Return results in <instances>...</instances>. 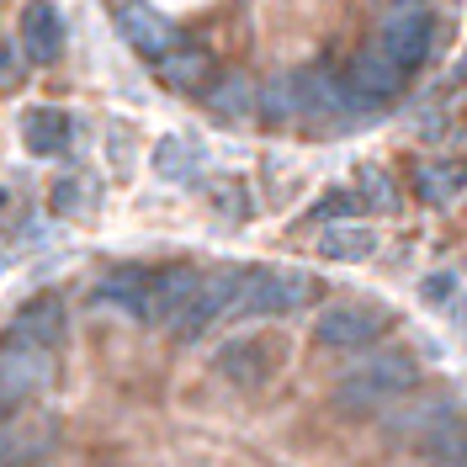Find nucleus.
I'll return each mask as SVG.
<instances>
[{"mask_svg": "<svg viewBox=\"0 0 467 467\" xmlns=\"http://www.w3.org/2000/svg\"><path fill=\"white\" fill-rule=\"evenodd\" d=\"M393 5H420V0H393Z\"/></svg>", "mask_w": 467, "mask_h": 467, "instance_id": "nucleus-28", "label": "nucleus"}, {"mask_svg": "<svg viewBox=\"0 0 467 467\" xmlns=\"http://www.w3.org/2000/svg\"><path fill=\"white\" fill-rule=\"evenodd\" d=\"M420 451L436 457V462H462L467 457V420L451 414L446 404H436L420 425Z\"/></svg>", "mask_w": 467, "mask_h": 467, "instance_id": "nucleus-12", "label": "nucleus"}, {"mask_svg": "<svg viewBox=\"0 0 467 467\" xmlns=\"http://www.w3.org/2000/svg\"><path fill=\"white\" fill-rule=\"evenodd\" d=\"M0 202H5V192H0Z\"/></svg>", "mask_w": 467, "mask_h": 467, "instance_id": "nucleus-29", "label": "nucleus"}, {"mask_svg": "<svg viewBox=\"0 0 467 467\" xmlns=\"http://www.w3.org/2000/svg\"><path fill=\"white\" fill-rule=\"evenodd\" d=\"M388 324H393V314L378 308V303H335V308L319 314L314 340L329 350H361V346H372Z\"/></svg>", "mask_w": 467, "mask_h": 467, "instance_id": "nucleus-3", "label": "nucleus"}, {"mask_svg": "<svg viewBox=\"0 0 467 467\" xmlns=\"http://www.w3.org/2000/svg\"><path fill=\"white\" fill-rule=\"evenodd\" d=\"M378 250V229H367V223H329L319 239V255L324 261H367Z\"/></svg>", "mask_w": 467, "mask_h": 467, "instance_id": "nucleus-17", "label": "nucleus"}, {"mask_svg": "<svg viewBox=\"0 0 467 467\" xmlns=\"http://www.w3.org/2000/svg\"><path fill=\"white\" fill-rule=\"evenodd\" d=\"M261 117L265 122L308 117V107H303V75L297 80H271V86H261Z\"/></svg>", "mask_w": 467, "mask_h": 467, "instance_id": "nucleus-21", "label": "nucleus"}, {"mask_svg": "<svg viewBox=\"0 0 467 467\" xmlns=\"http://www.w3.org/2000/svg\"><path fill=\"white\" fill-rule=\"evenodd\" d=\"M117 32L133 43V54H144V58H165L181 43L171 16H160L149 0H117Z\"/></svg>", "mask_w": 467, "mask_h": 467, "instance_id": "nucleus-9", "label": "nucleus"}, {"mask_svg": "<svg viewBox=\"0 0 467 467\" xmlns=\"http://www.w3.org/2000/svg\"><path fill=\"white\" fill-rule=\"evenodd\" d=\"M22 48H27L32 64H54L58 48H64V22H58L54 0H32L22 11Z\"/></svg>", "mask_w": 467, "mask_h": 467, "instance_id": "nucleus-13", "label": "nucleus"}, {"mask_svg": "<svg viewBox=\"0 0 467 467\" xmlns=\"http://www.w3.org/2000/svg\"><path fill=\"white\" fill-rule=\"evenodd\" d=\"M207 107H213L218 117H229V122H239V117L261 112V90L250 86L244 75H223L218 86L207 90Z\"/></svg>", "mask_w": 467, "mask_h": 467, "instance_id": "nucleus-20", "label": "nucleus"}, {"mask_svg": "<svg viewBox=\"0 0 467 467\" xmlns=\"http://www.w3.org/2000/svg\"><path fill=\"white\" fill-rule=\"evenodd\" d=\"M414 192H420V202H431V207L457 202L467 192V165L462 160H431V165L414 171Z\"/></svg>", "mask_w": 467, "mask_h": 467, "instance_id": "nucleus-14", "label": "nucleus"}, {"mask_svg": "<svg viewBox=\"0 0 467 467\" xmlns=\"http://www.w3.org/2000/svg\"><path fill=\"white\" fill-rule=\"evenodd\" d=\"M149 276H154V271H144V265H117L112 276L96 287V297H101V303H117V308H128V314H139V319H144Z\"/></svg>", "mask_w": 467, "mask_h": 467, "instance_id": "nucleus-19", "label": "nucleus"}, {"mask_svg": "<svg viewBox=\"0 0 467 467\" xmlns=\"http://www.w3.org/2000/svg\"><path fill=\"white\" fill-rule=\"evenodd\" d=\"M378 43L399 58L404 69H414V64H425L431 48H436V22H431L425 5H393V11L382 16V37Z\"/></svg>", "mask_w": 467, "mask_h": 467, "instance_id": "nucleus-5", "label": "nucleus"}, {"mask_svg": "<svg viewBox=\"0 0 467 467\" xmlns=\"http://www.w3.org/2000/svg\"><path fill=\"white\" fill-rule=\"evenodd\" d=\"M276 367H282V340H271V335H239L218 350V372L234 388H261V382H271Z\"/></svg>", "mask_w": 467, "mask_h": 467, "instance_id": "nucleus-7", "label": "nucleus"}, {"mask_svg": "<svg viewBox=\"0 0 467 467\" xmlns=\"http://www.w3.org/2000/svg\"><path fill=\"white\" fill-rule=\"evenodd\" d=\"M207 165V154L197 139H181V133H171V139H160V149H154V171L165 175V181H197V171Z\"/></svg>", "mask_w": 467, "mask_h": 467, "instance_id": "nucleus-18", "label": "nucleus"}, {"mask_svg": "<svg viewBox=\"0 0 467 467\" xmlns=\"http://www.w3.org/2000/svg\"><path fill=\"white\" fill-rule=\"evenodd\" d=\"M22 144H27V154H64V144H69V117L54 112V107L22 112Z\"/></svg>", "mask_w": 467, "mask_h": 467, "instance_id": "nucleus-15", "label": "nucleus"}, {"mask_svg": "<svg viewBox=\"0 0 467 467\" xmlns=\"http://www.w3.org/2000/svg\"><path fill=\"white\" fill-rule=\"evenodd\" d=\"M48 382H54L48 346H11L5 340V350H0V399H5V409H16L22 399L43 393Z\"/></svg>", "mask_w": 467, "mask_h": 467, "instance_id": "nucleus-6", "label": "nucleus"}, {"mask_svg": "<svg viewBox=\"0 0 467 467\" xmlns=\"http://www.w3.org/2000/svg\"><path fill=\"white\" fill-rule=\"evenodd\" d=\"M346 86L356 90L361 101H372V107H378V101H393V96L404 90V64L388 54L382 43L378 48H361V54L346 64Z\"/></svg>", "mask_w": 467, "mask_h": 467, "instance_id": "nucleus-10", "label": "nucleus"}, {"mask_svg": "<svg viewBox=\"0 0 467 467\" xmlns=\"http://www.w3.org/2000/svg\"><path fill=\"white\" fill-rule=\"evenodd\" d=\"M361 192H367V202L382 207V213H393V207H399V192H393V181H388L378 165H361Z\"/></svg>", "mask_w": 467, "mask_h": 467, "instance_id": "nucleus-22", "label": "nucleus"}, {"mask_svg": "<svg viewBox=\"0 0 467 467\" xmlns=\"http://www.w3.org/2000/svg\"><path fill=\"white\" fill-rule=\"evenodd\" d=\"M314 297V276L308 271H287V265H261L244 276L239 308L234 314H255V319H276V314H297Z\"/></svg>", "mask_w": 467, "mask_h": 467, "instance_id": "nucleus-2", "label": "nucleus"}, {"mask_svg": "<svg viewBox=\"0 0 467 467\" xmlns=\"http://www.w3.org/2000/svg\"><path fill=\"white\" fill-rule=\"evenodd\" d=\"M5 467H16V462H5Z\"/></svg>", "mask_w": 467, "mask_h": 467, "instance_id": "nucleus-30", "label": "nucleus"}, {"mask_svg": "<svg viewBox=\"0 0 467 467\" xmlns=\"http://www.w3.org/2000/svg\"><path fill=\"white\" fill-rule=\"evenodd\" d=\"M244 276H250V271H239V265H223V271L202 276V287L192 297L186 319L175 324V335H181V340H197V335L213 329L223 314H234V308H239V292H244Z\"/></svg>", "mask_w": 467, "mask_h": 467, "instance_id": "nucleus-4", "label": "nucleus"}, {"mask_svg": "<svg viewBox=\"0 0 467 467\" xmlns=\"http://www.w3.org/2000/svg\"><path fill=\"white\" fill-rule=\"evenodd\" d=\"M86 202H90L86 181H58V186H54V213H64V218L86 213Z\"/></svg>", "mask_w": 467, "mask_h": 467, "instance_id": "nucleus-23", "label": "nucleus"}, {"mask_svg": "<svg viewBox=\"0 0 467 467\" xmlns=\"http://www.w3.org/2000/svg\"><path fill=\"white\" fill-rule=\"evenodd\" d=\"M11 457H16V431H11V420L0 414V467L11 462Z\"/></svg>", "mask_w": 467, "mask_h": 467, "instance_id": "nucleus-26", "label": "nucleus"}, {"mask_svg": "<svg viewBox=\"0 0 467 467\" xmlns=\"http://www.w3.org/2000/svg\"><path fill=\"white\" fill-rule=\"evenodd\" d=\"M213 202L223 207L229 218H239V213H244V186H239V181H218V186H213Z\"/></svg>", "mask_w": 467, "mask_h": 467, "instance_id": "nucleus-25", "label": "nucleus"}, {"mask_svg": "<svg viewBox=\"0 0 467 467\" xmlns=\"http://www.w3.org/2000/svg\"><path fill=\"white\" fill-rule=\"evenodd\" d=\"M446 292H451V276H431L425 282V297H446Z\"/></svg>", "mask_w": 467, "mask_h": 467, "instance_id": "nucleus-27", "label": "nucleus"}, {"mask_svg": "<svg viewBox=\"0 0 467 467\" xmlns=\"http://www.w3.org/2000/svg\"><path fill=\"white\" fill-rule=\"evenodd\" d=\"M197 287H202V271H192V265L154 271L149 276V297H144V319L149 324H181L186 308H192V297H197Z\"/></svg>", "mask_w": 467, "mask_h": 467, "instance_id": "nucleus-8", "label": "nucleus"}, {"mask_svg": "<svg viewBox=\"0 0 467 467\" xmlns=\"http://www.w3.org/2000/svg\"><path fill=\"white\" fill-rule=\"evenodd\" d=\"M5 340H11V346H48V350H54L58 340H64V303H58L54 292L32 297L27 308L11 319Z\"/></svg>", "mask_w": 467, "mask_h": 467, "instance_id": "nucleus-11", "label": "nucleus"}, {"mask_svg": "<svg viewBox=\"0 0 467 467\" xmlns=\"http://www.w3.org/2000/svg\"><path fill=\"white\" fill-rule=\"evenodd\" d=\"M350 213H356V197H350V192H329V197H319V202H314V218H324V223L350 218Z\"/></svg>", "mask_w": 467, "mask_h": 467, "instance_id": "nucleus-24", "label": "nucleus"}, {"mask_svg": "<svg viewBox=\"0 0 467 467\" xmlns=\"http://www.w3.org/2000/svg\"><path fill=\"white\" fill-rule=\"evenodd\" d=\"M414 382H420V367H414L409 350H378V356H367L356 372L340 378L335 409H346V414H372V409L414 393Z\"/></svg>", "mask_w": 467, "mask_h": 467, "instance_id": "nucleus-1", "label": "nucleus"}, {"mask_svg": "<svg viewBox=\"0 0 467 467\" xmlns=\"http://www.w3.org/2000/svg\"><path fill=\"white\" fill-rule=\"evenodd\" d=\"M160 75H165V86H175V90H202L207 75H213V58H207L197 43H175L171 54L160 58Z\"/></svg>", "mask_w": 467, "mask_h": 467, "instance_id": "nucleus-16", "label": "nucleus"}]
</instances>
